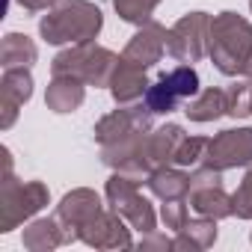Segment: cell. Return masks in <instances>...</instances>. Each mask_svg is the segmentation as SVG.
Listing matches in <instances>:
<instances>
[{
	"instance_id": "cell-16",
	"label": "cell",
	"mask_w": 252,
	"mask_h": 252,
	"mask_svg": "<svg viewBox=\"0 0 252 252\" xmlns=\"http://www.w3.org/2000/svg\"><path fill=\"white\" fill-rule=\"evenodd\" d=\"M184 137H187L184 128L175 125V122L163 125V128H158V131H149V137H146V158H149L152 169L169 166L175 160V152H178V146H181Z\"/></svg>"
},
{
	"instance_id": "cell-26",
	"label": "cell",
	"mask_w": 252,
	"mask_h": 252,
	"mask_svg": "<svg viewBox=\"0 0 252 252\" xmlns=\"http://www.w3.org/2000/svg\"><path fill=\"white\" fill-rule=\"evenodd\" d=\"M205 149H208V140L205 137H184L178 152H175V166H199L202 158H205Z\"/></svg>"
},
{
	"instance_id": "cell-9",
	"label": "cell",
	"mask_w": 252,
	"mask_h": 252,
	"mask_svg": "<svg viewBox=\"0 0 252 252\" xmlns=\"http://www.w3.org/2000/svg\"><path fill=\"white\" fill-rule=\"evenodd\" d=\"M152 110L143 104H119V110L101 116L95 122V143L98 146H110V143H119L125 137H131V134H140V131H152Z\"/></svg>"
},
{
	"instance_id": "cell-23",
	"label": "cell",
	"mask_w": 252,
	"mask_h": 252,
	"mask_svg": "<svg viewBox=\"0 0 252 252\" xmlns=\"http://www.w3.org/2000/svg\"><path fill=\"white\" fill-rule=\"evenodd\" d=\"M160 6V0H113V9L122 21H128V24H149L152 21V12Z\"/></svg>"
},
{
	"instance_id": "cell-28",
	"label": "cell",
	"mask_w": 252,
	"mask_h": 252,
	"mask_svg": "<svg viewBox=\"0 0 252 252\" xmlns=\"http://www.w3.org/2000/svg\"><path fill=\"white\" fill-rule=\"evenodd\" d=\"M160 220L169 231H181L184 222L190 220L187 217V199H172V202H163L160 205Z\"/></svg>"
},
{
	"instance_id": "cell-3",
	"label": "cell",
	"mask_w": 252,
	"mask_h": 252,
	"mask_svg": "<svg viewBox=\"0 0 252 252\" xmlns=\"http://www.w3.org/2000/svg\"><path fill=\"white\" fill-rule=\"evenodd\" d=\"M51 193L42 181H18L12 172V155L3 149V178H0V234L18 228L21 222L33 220L45 205Z\"/></svg>"
},
{
	"instance_id": "cell-29",
	"label": "cell",
	"mask_w": 252,
	"mask_h": 252,
	"mask_svg": "<svg viewBox=\"0 0 252 252\" xmlns=\"http://www.w3.org/2000/svg\"><path fill=\"white\" fill-rule=\"evenodd\" d=\"M140 249H143V252H149V249H172V237H166V234H158V231H152V234H146V237H143Z\"/></svg>"
},
{
	"instance_id": "cell-12",
	"label": "cell",
	"mask_w": 252,
	"mask_h": 252,
	"mask_svg": "<svg viewBox=\"0 0 252 252\" xmlns=\"http://www.w3.org/2000/svg\"><path fill=\"white\" fill-rule=\"evenodd\" d=\"M33 98V74L30 68H3L0 77V128L9 131L18 110Z\"/></svg>"
},
{
	"instance_id": "cell-18",
	"label": "cell",
	"mask_w": 252,
	"mask_h": 252,
	"mask_svg": "<svg viewBox=\"0 0 252 252\" xmlns=\"http://www.w3.org/2000/svg\"><path fill=\"white\" fill-rule=\"evenodd\" d=\"M21 243L30 252H51L65 243V231L57 217H39V220H30V225L21 234Z\"/></svg>"
},
{
	"instance_id": "cell-11",
	"label": "cell",
	"mask_w": 252,
	"mask_h": 252,
	"mask_svg": "<svg viewBox=\"0 0 252 252\" xmlns=\"http://www.w3.org/2000/svg\"><path fill=\"white\" fill-rule=\"evenodd\" d=\"M128 220L119 217L116 211H101L89 225L80 228V243L92 246V249H131V228L125 225Z\"/></svg>"
},
{
	"instance_id": "cell-33",
	"label": "cell",
	"mask_w": 252,
	"mask_h": 252,
	"mask_svg": "<svg viewBox=\"0 0 252 252\" xmlns=\"http://www.w3.org/2000/svg\"><path fill=\"white\" fill-rule=\"evenodd\" d=\"M249 240H252V234H249Z\"/></svg>"
},
{
	"instance_id": "cell-19",
	"label": "cell",
	"mask_w": 252,
	"mask_h": 252,
	"mask_svg": "<svg viewBox=\"0 0 252 252\" xmlns=\"http://www.w3.org/2000/svg\"><path fill=\"white\" fill-rule=\"evenodd\" d=\"M217 243V220H208V217H196V220H187L181 231H175L172 237V249H181V252H202V249H211Z\"/></svg>"
},
{
	"instance_id": "cell-10",
	"label": "cell",
	"mask_w": 252,
	"mask_h": 252,
	"mask_svg": "<svg viewBox=\"0 0 252 252\" xmlns=\"http://www.w3.org/2000/svg\"><path fill=\"white\" fill-rule=\"evenodd\" d=\"M101 211H104V202H101V196L95 190L77 187V190L65 193L60 199V205H57V214H54L60 220L63 231H65V243H74L80 237V228L89 225Z\"/></svg>"
},
{
	"instance_id": "cell-25",
	"label": "cell",
	"mask_w": 252,
	"mask_h": 252,
	"mask_svg": "<svg viewBox=\"0 0 252 252\" xmlns=\"http://www.w3.org/2000/svg\"><path fill=\"white\" fill-rule=\"evenodd\" d=\"M225 92H228V116H234V119L252 116V110H249V101H252V80L243 77L240 83L228 86Z\"/></svg>"
},
{
	"instance_id": "cell-21",
	"label": "cell",
	"mask_w": 252,
	"mask_h": 252,
	"mask_svg": "<svg viewBox=\"0 0 252 252\" xmlns=\"http://www.w3.org/2000/svg\"><path fill=\"white\" fill-rule=\"evenodd\" d=\"M39 60V48L24 33H6L0 42V65L3 68H30Z\"/></svg>"
},
{
	"instance_id": "cell-22",
	"label": "cell",
	"mask_w": 252,
	"mask_h": 252,
	"mask_svg": "<svg viewBox=\"0 0 252 252\" xmlns=\"http://www.w3.org/2000/svg\"><path fill=\"white\" fill-rule=\"evenodd\" d=\"M160 80L181 98V101H190L196 92H199V74H196V68L193 65H175L172 71H163L160 74Z\"/></svg>"
},
{
	"instance_id": "cell-6",
	"label": "cell",
	"mask_w": 252,
	"mask_h": 252,
	"mask_svg": "<svg viewBox=\"0 0 252 252\" xmlns=\"http://www.w3.org/2000/svg\"><path fill=\"white\" fill-rule=\"evenodd\" d=\"M187 205L208 220H225L234 217V205L231 196L222 190V172L214 166L199 163L196 172H190V193H187Z\"/></svg>"
},
{
	"instance_id": "cell-7",
	"label": "cell",
	"mask_w": 252,
	"mask_h": 252,
	"mask_svg": "<svg viewBox=\"0 0 252 252\" xmlns=\"http://www.w3.org/2000/svg\"><path fill=\"white\" fill-rule=\"evenodd\" d=\"M208 36H211V15L208 12H187L166 30V54L178 63H199L208 57Z\"/></svg>"
},
{
	"instance_id": "cell-27",
	"label": "cell",
	"mask_w": 252,
	"mask_h": 252,
	"mask_svg": "<svg viewBox=\"0 0 252 252\" xmlns=\"http://www.w3.org/2000/svg\"><path fill=\"white\" fill-rule=\"evenodd\" d=\"M231 205H234V217L237 220H252V166L243 175L240 187L231 193Z\"/></svg>"
},
{
	"instance_id": "cell-17",
	"label": "cell",
	"mask_w": 252,
	"mask_h": 252,
	"mask_svg": "<svg viewBox=\"0 0 252 252\" xmlns=\"http://www.w3.org/2000/svg\"><path fill=\"white\" fill-rule=\"evenodd\" d=\"M146 187H149L152 196H158L160 202L187 199V193H190V172L175 169V166H158V169L146 178Z\"/></svg>"
},
{
	"instance_id": "cell-8",
	"label": "cell",
	"mask_w": 252,
	"mask_h": 252,
	"mask_svg": "<svg viewBox=\"0 0 252 252\" xmlns=\"http://www.w3.org/2000/svg\"><path fill=\"white\" fill-rule=\"evenodd\" d=\"M205 166H214L220 172L237 169V166H252V128H225L214 140H208Z\"/></svg>"
},
{
	"instance_id": "cell-5",
	"label": "cell",
	"mask_w": 252,
	"mask_h": 252,
	"mask_svg": "<svg viewBox=\"0 0 252 252\" xmlns=\"http://www.w3.org/2000/svg\"><path fill=\"white\" fill-rule=\"evenodd\" d=\"M104 196H107L110 211H116L119 217H125L131 228H137L143 234L158 231V214H155L152 202L140 193V181L137 178L125 175V172H113L107 178Z\"/></svg>"
},
{
	"instance_id": "cell-32",
	"label": "cell",
	"mask_w": 252,
	"mask_h": 252,
	"mask_svg": "<svg viewBox=\"0 0 252 252\" xmlns=\"http://www.w3.org/2000/svg\"><path fill=\"white\" fill-rule=\"evenodd\" d=\"M249 110H252V101H249Z\"/></svg>"
},
{
	"instance_id": "cell-4",
	"label": "cell",
	"mask_w": 252,
	"mask_h": 252,
	"mask_svg": "<svg viewBox=\"0 0 252 252\" xmlns=\"http://www.w3.org/2000/svg\"><path fill=\"white\" fill-rule=\"evenodd\" d=\"M119 65V57L110 48H101L95 42H83V45H71L65 51H60L51 63V74H68L83 80L86 86H110V77Z\"/></svg>"
},
{
	"instance_id": "cell-13",
	"label": "cell",
	"mask_w": 252,
	"mask_h": 252,
	"mask_svg": "<svg viewBox=\"0 0 252 252\" xmlns=\"http://www.w3.org/2000/svg\"><path fill=\"white\" fill-rule=\"evenodd\" d=\"M163 54H166V27L158 24V21H149L131 36L128 45H125L122 60L137 65V68H143V71H149L152 65L160 63Z\"/></svg>"
},
{
	"instance_id": "cell-31",
	"label": "cell",
	"mask_w": 252,
	"mask_h": 252,
	"mask_svg": "<svg viewBox=\"0 0 252 252\" xmlns=\"http://www.w3.org/2000/svg\"><path fill=\"white\" fill-rule=\"evenodd\" d=\"M240 77H246V80H252V57H249V63H246V68H243V74Z\"/></svg>"
},
{
	"instance_id": "cell-14",
	"label": "cell",
	"mask_w": 252,
	"mask_h": 252,
	"mask_svg": "<svg viewBox=\"0 0 252 252\" xmlns=\"http://www.w3.org/2000/svg\"><path fill=\"white\" fill-rule=\"evenodd\" d=\"M107 89H110V95H113L116 104H134V101H140V98L146 95L149 77H146L143 68H137V65H131V63H125V60L119 57V65H116V71H113Z\"/></svg>"
},
{
	"instance_id": "cell-1",
	"label": "cell",
	"mask_w": 252,
	"mask_h": 252,
	"mask_svg": "<svg viewBox=\"0 0 252 252\" xmlns=\"http://www.w3.org/2000/svg\"><path fill=\"white\" fill-rule=\"evenodd\" d=\"M104 27V12L92 0H60L39 21V36L48 45H83L95 42Z\"/></svg>"
},
{
	"instance_id": "cell-20",
	"label": "cell",
	"mask_w": 252,
	"mask_h": 252,
	"mask_svg": "<svg viewBox=\"0 0 252 252\" xmlns=\"http://www.w3.org/2000/svg\"><path fill=\"white\" fill-rule=\"evenodd\" d=\"M184 113H187L190 122H214V119H220V116L228 113V92L217 89V86L202 89V92H196L187 101Z\"/></svg>"
},
{
	"instance_id": "cell-2",
	"label": "cell",
	"mask_w": 252,
	"mask_h": 252,
	"mask_svg": "<svg viewBox=\"0 0 252 252\" xmlns=\"http://www.w3.org/2000/svg\"><path fill=\"white\" fill-rule=\"evenodd\" d=\"M208 57L214 68L225 77L243 74L252 57V24L237 12H220L211 18L208 36Z\"/></svg>"
},
{
	"instance_id": "cell-24",
	"label": "cell",
	"mask_w": 252,
	"mask_h": 252,
	"mask_svg": "<svg viewBox=\"0 0 252 252\" xmlns=\"http://www.w3.org/2000/svg\"><path fill=\"white\" fill-rule=\"evenodd\" d=\"M143 101H146V107L155 113V116H166V113H172V110H178V95L158 77L155 83H149V89H146V95H143Z\"/></svg>"
},
{
	"instance_id": "cell-30",
	"label": "cell",
	"mask_w": 252,
	"mask_h": 252,
	"mask_svg": "<svg viewBox=\"0 0 252 252\" xmlns=\"http://www.w3.org/2000/svg\"><path fill=\"white\" fill-rule=\"evenodd\" d=\"M15 3L27 12H45V9H54L60 0H15Z\"/></svg>"
},
{
	"instance_id": "cell-15",
	"label": "cell",
	"mask_w": 252,
	"mask_h": 252,
	"mask_svg": "<svg viewBox=\"0 0 252 252\" xmlns=\"http://www.w3.org/2000/svg\"><path fill=\"white\" fill-rule=\"evenodd\" d=\"M86 98V83L68 74H51V83L45 89V104L54 113H74L80 110Z\"/></svg>"
}]
</instances>
